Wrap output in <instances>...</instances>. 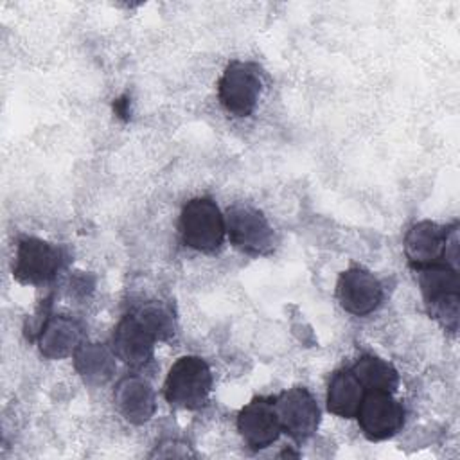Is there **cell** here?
I'll return each instance as SVG.
<instances>
[{
	"mask_svg": "<svg viewBox=\"0 0 460 460\" xmlns=\"http://www.w3.org/2000/svg\"><path fill=\"white\" fill-rule=\"evenodd\" d=\"M415 273L429 318L437 320L447 332L456 334L460 320L458 270L447 264H433L415 270Z\"/></svg>",
	"mask_w": 460,
	"mask_h": 460,
	"instance_id": "cell-1",
	"label": "cell"
},
{
	"mask_svg": "<svg viewBox=\"0 0 460 460\" xmlns=\"http://www.w3.org/2000/svg\"><path fill=\"white\" fill-rule=\"evenodd\" d=\"M178 230L181 243L187 248L201 253H214L223 246L225 241V214L212 198H192L180 212Z\"/></svg>",
	"mask_w": 460,
	"mask_h": 460,
	"instance_id": "cell-2",
	"label": "cell"
},
{
	"mask_svg": "<svg viewBox=\"0 0 460 460\" xmlns=\"http://www.w3.org/2000/svg\"><path fill=\"white\" fill-rule=\"evenodd\" d=\"M212 390V372L208 363L199 356L178 358L165 377V401L181 410H199L208 402Z\"/></svg>",
	"mask_w": 460,
	"mask_h": 460,
	"instance_id": "cell-3",
	"label": "cell"
},
{
	"mask_svg": "<svg viewBox=\"0 0 460 460\" xmlns=\"http://www.w3.org/2000/svg\"><path fill=\"white\" fill-rule=\"evenodd\" d=\"M262 70L257 63L234 59L230 61L219 81L217 97L226 113L234 117H250L262 95Z\"/></svg>",
	"mask_w": 460,
	"mask_h": 460,
	"instance_id": "cell-4",
	"label": "cell"
},
{
	"mask_svg": "<svg viewBox=\"0 0 460 460\" xmlns=\"http://www.w3.org/2000/svg\"><path fill=\"white\" fill-rule=\"evenodd\" d=\"M225 226L232 246L246 255L261 257L275 250V232L270 221L248 203L230 205L225 212Z\"/></svg>",
	"mask_w": 460,
	"mask_h": 460,
	"instance_id": "cell-5",
	"label": "cell"
},
{
	"mask_svg": "<svg viewBox=\"0 0 460 460\" xmlns=\"http://www.w3.org/2000/svg\"><path fill=\"white\" fill-rule=\"evenodd\" d=\"M65 252L40 237H22L16 246L13 277L25 286H41L58 277L65 266Z\"/></svg>",
	"mask_w": 460,
	"mask_h": 460,
	"instance_id": "cell-6",
	"label": "cell"
},
{
	"mask_svg": "<svg viewBox=\"0 0 460 460\" xmlns=\"http://www.w3.org/2000/svg\"><path fill=\"white\" fill-rule=\"evenodd\" d=\"M356 419L365 438L381 442L402 429L406 411L390 392H365Z\"/></svg>",
	"mask_w": 460,
	"mask_h": 460,
	"instance_id": "cell-7",
	"label": "cell"
},
{
	"mask_svg": "<svg viewBox=\"0 0 460 460\" xmlns=\"http://www.w3.org/2000/svg\"><path fill=\"white\" fill-rule=\"evenodd\" d=\"M273 402L282 431L295 442H304L316 433L322 411L316 399L305 386L284 390L273 399Z\"/></svg>",
	"mask_w": 460,
	"mask_h": 460,
	"instance_id": "cell-8",
	"label": "cell"
},
{
	"mask_svg": "<svg viewBox=\"0 0 460 460\" xmlns=\"http://www.w3.org/2000/svg\"><path fill=\"white\" fill-rule=\"evenodd\" d=\"M336 298L347 313L354 316H367L383 304L385 289L372 271L361 266H352L340 273L336 282Z\"/></svg>",
	"mask_w": 460,
	"mask_h": 460,
	"instance_id": "cell-9",
	"label": "cell"
},
{
	"mask_svg": "<svg viewBox=\"0 0 460 460\" xmlns=\"http://www.w3.org/2000/svg\"><path fill=\"white\" fill-rule=\"evenodd\" d=\"M451 225H438L435 221L422 219L406 230L402 246L408 266L413 271L433 264H446V246Z\"/></svg>",
	"mask_w": 460,
	"mask_h": 460,
	"instance_id": "cell-10",
	"label": "cell"
},
{
	"mask_svg": "<svg viewBox=\"0 0 460 460\" xmlns=\"http://www.w3.org/2000/svg\"><path fill=\"white\" fill-rule=\"evenodd\" d=\"M237 431L252 451L270 447L279 440L282 428L271 397H253L237 413Z\"/></svg>",
	"mask_w": 460,
	"mask_h": 460,
	"instance_id": "cell-11",
	"label": "cell"
},
{
	"mask_svg": "<svg viewBox=\"0 0 460 460\" xmlns=\"http://www.w3.org/2000/svg\"><path fill=\"white\" fill-rule=\"evenodd\" d=\"M84 327L79 320L65 314L45 316L38 331V347L47 359H63L74 356L86 341Z\"/></svg>",
	"mask_w": 460,
	"mask_h": 460,
	"instance_id": "cell-12",
	"label": "cell"
},
{
	"mask_svg": "<svg viewBox=\"0 0 460 460\" xmlns=\"http://www.w3.org/2000/svg\"><path fill=\"white\" fill-rule=\"evenodd\" d=\"M156 340L135 320L124 314L111 334V350L117 359L131 368H142L153 361Z\"/></svg>",
	"mask_w": 460,
	"mask_h": 460,
	"instance_id": "cell-13",
	"label": "cell"
},
{
	"mask_svg": "<svg viewBox=\"0 0 460 460\" xmlns=\"http://www.w3.org/2000/svg\"><path fill=\"white\" fill-rule=\"evenodd\" d=\"M119 413L131 424H146L156 411V394L151 383L138 374L122 376L113 390Z\"/></svg>",
	"mask_w": 460,
	"mask_h": 460,
	"instance_id": "cell-14",
	"label": "cell"
},
{
	"mask_svg": "<svg viewBox=\"0 0 460 460\" xmlns=\"http://www.w3.org/2000/svg\"><path fill=\"white\" fill-rule=\"evenodd\" d=\"M115 359L111 347L84 341L74 354V368L86 385L101 386L113 377L117 370Z\"/></svg>",
	"mask_w": 460,
	"mask_h": 460,
	"instance_id": "cell-15",
	"label": "cell"
},
{
	"mask_svg": "<svg viewBox=\"0 0 460 460\" xmlns=\"http://www.w3.org/2000/svg\"><path fill=\"white\" fill-rule=\"evenodd\" d=\"M365 390L350 368L336 370L327 385V410L341 419H354L363 401Z\"/></svg>",
	"mask_w": 460,
	"mask_h": 460,
	"instance_id": "cell-16",
	"label": "cell"
},
{
	"mask_svg": "<svg viewBox=\"0 0 460 460\" xmlns=\"http://www.w3.org/2000/svg\"><path fill=\"white\" fill-rule=\"evenodd\" d=\"M352 374L359 381L365 392H390L394 394L399 386V372L395 367L374 354H363L350 367Z\"/></svg>",
	"mask_w": 460,
	"mask_h": 460,
	"instance_id": "cell-17",
	"label": "cell"
},
{
	"mask_svg": "<svg viewBox=\"0 0 460 460\" xmlns=\"http://www.w3.org/2000/svg\"><path fill=\"white\" fill-rule=\"evenodd\" d=\"M129 314H133L156 341H167L176 332V314L172 305L164 300H144L137 304Z\"/></svg>",
	"mask_w": 460,
	"mask_h": 460,
	"instance_id": "cell-18",
	"label": "cell"
}]
</instances>
